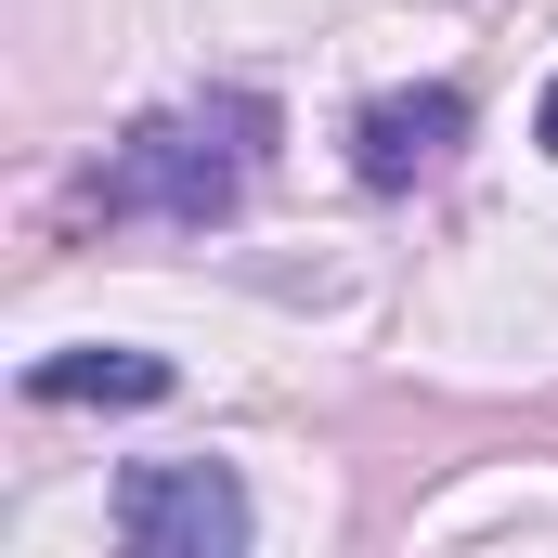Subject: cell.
Segmentation results:
<instances>
[{
  "mask_svg": "<svg viewBox=\"0 0 558 558\" xmlns=\"http://www.w3.org/2000/svg\"><path fill=\"white\" fill-rule=\"evenodd\" d=\"M260 533L247 520V481L208 468V454H169V468H131L118 481V546L131 558H234Z\"/></svg>",
  "mask_w": 558,
  "mask_h": 558,
  "instance_id": "obj_2",
  "label": "cell"
},
{
  "mask_svg": "<svg viewBox=\"0 0 558 558\" xmlns=\"http://www.w3.org/2000/svg\"><path fill=\"white\" fill-rule=\"evenodd\" d=\"M454 143H468V92H454V78L377 92V105L351 118V182H364V195H403V182H428Z\"/></svg>",
  "mask_w": 558,
  "mask_h": 558,
  "instance_id": "obj_3",
  "label": "cell"
},
{
  "mask_svg": "<svg viewBox=\"0 0 558 558\" xmlns=\"http://www.w3.org/2000/svg\"><path fill=\"white\" fill-rule=\"evenodd\" d=\"M26 403H169V364L156 351H52V364H26Z\"/></svg>",
  "mask_w": 558,
  "mask_h": 558,
  "instance_id": "obj_4",
  "label": "cell"
},
{
  "mask_svg": "<svg viewBox=\"0 0 558 558\" xmlns=\"http://www.w3.org/2000/svg\"><path fill=\"white\" fill-rule=\"evenodd\" d=\"M533 143H546V156H558V78H546V105H533Z\"/></svg>",
  "mask_w": 558,
  "mask_h": 558,
  "instance_id": "obj_5",
  "label": "cell"
},
{
  "mask_svg": "<svg viewBox=\"0 0 558 558\" xmlns=\"http://www.w3.org/2000/svg\"><path fill=\"white\" fill-rule=\"evenodd\" d=\"M274 131H286L274 92H247V78L182 92V105L131 118V143H118L105 182H92V208H105V221H182V234H208V221H234V208L260 195Z\"/></svg>",
  "mask_w": 558,
  "mask_h": 558,
  "instance_id": "obj_1",
  "label": "cell"
}]
</instances>
